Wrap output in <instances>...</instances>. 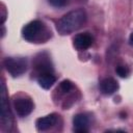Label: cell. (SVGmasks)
Masks as SVG:
<instances>
[{"label": "cell", "mask_w": 133, "mask_h": 133, "mask_svg": "<svg viewBox=\"0 0 133 133\" xmlns=\"http://www.w3.org/2000/svg\"><path fill=\"white\" fill-rule=\"evenodd\" d=\"M86 21V12L82 8H77L63 15L56 23V30L61 35L70 34L78 30Z\"/></svg>", "instance_id": "cell-1"}, {"label": "cell", "mask_w": 133, "mask_h": 133, "mask_svg": "<svg viewBox=\"0 0 133 133\" xmlns=\"http://www.w3.org/2000/svg\"><path fill=\"white\" fill-rule=\"evenodd\" d=\"M23 37L31 43H44L51 36V31L47 26L38 20H34L26 24L22 29Z\"/></svg>", "instance_id": "cell-2"}, {"label": "cell", "mask_w": 133, "mask_h": 133, "mask_svg": "<svg viewBox=\"0 0 133 133\" xmlns=\"http://www.w3.org/2000/svg\"><path fill=\"white\" fill-rule=\"evenodd\" d=\"M1 124L2 127L5 128L6 130H10L14 124L12 114L9 109L8 100L6 96V87L3 82L1 84Z\"/></svg>", "instance_id": "cell-3"}, {"label": "cell", "mask_w": 133, "mask_h": 133, "mask_svg": "<svg viewBox=\"0 0 133 133\" xmlns=\"http://www.w3.org/2000/svg\"><path fill=\"white\" fill-rule=\"evenodd\" d=\"M4 68L5 70L12 76L19 77L25 73L27 69V61L22 57H7L4 59Z\"/></svg>", "instance_id": "cell-4"}, {"label": "cell", "mask_w": 133, "mask_h": 133, "mask_svg": "<svg viewBox=\"0 0 133 133\" xmlns=\"http://www.w3.org/2000/svg\"><path fill=\"white\" fill-rule=\"evenodd\" d=\"M12 105L16 113L21 117L29 115L34 107L31 99L23 95H19L15 97V99L12 100Z\"/></svg>", "instance_id": "cell-5"}, {"label": "cell", "mask_w": 133, "mask_h": 133, "mask_svg": "<svg viewBox=\"0 0 133 133\" xmlns=\"http://www.w3.org/2000/svg\"><path fill=\"white\" fill-rule=\"evenodd\" d=\"M92 43H94V37L87 32L79 33L73 38L74 47L79 51H83V50L88 49L92 45Z\"/></svg>", "instance_id": "cell-6"}, {"label": "cell", "mask_w": 133, "mask_h": 133, "mask_svg": "<svg viewBox=\"0 0 133 133\" xmlns=\"http://www.w3.org/2000/svg\"><path fill=\"white\" fill-rule=\"evenodd\" d=\"M56 123H57V114L51 113L46 116L37 118L35 122V126L38 131H46V130L52 128Z\"/></svg>", "instance_id": "cell-7"}, {"label": "cell", "mask_w": 133, "mask_h": 133, "mask_svg": "<svg viewBox=\"0 0 133 133\" xmlns=\"http://www.w3.org/2000/svg\"><path fill=\"white\" fill-rule=\"evenodd\" d=\"M73 124H74V130L76 132L85 133V132L88 131L89 118H88V116L86 114L79 113V114H77V115L74 116Z\"/></svg>", "instance_id": "cell-8"}, {"label": "cell", "mask_w": 133, "mask_h": 133, "mask_svg": "<svg viewBox=\"0 0 133 133\" xmlns=\"http://www.w3.org/2000/svg\"><path fill=\"white\" fill-rule=\"evenodd\" d=\"M100 89H101L102 94H104L106 96H110L118 89V83L115 79H113L111 77L105 78L100 83Z\"/></svg>", "instance_id": "cell-9"}, {"label": "cell", "mask_w": 133, "mask_h": 133, "mask_svg": "<svg viewBox=\"0 0 133 133\" xmlns=\"http://www.w3.org/2000/svg\"><path fill=\"white\" fill-rule=\"evenodd\" d=\"M55 81H56V78L51 72L39 74V76L37 77V82H38L39 86L45 89H49L50 87H52L53 84L55 83Z\"/></svg>", "instance_id": "cell-10"}, {"label": "cell", "mask_w": 133, "mask_h": 133, "mask_svg": "<svg viewBox=\"0 0 133 133\" xmlns=\"http://www.w3.org/2000/svg\"><path fill=\"white\" fill-rule=\"evenodd\" d=\"M59 89L62 92L66 94V92H69V91H71L73 89V84H72V82L70 80H63L59 85Z\"/></svg>", "instance_id": "cell-11"}, {"label": "cell", "mask_w": 133, "mask_h": 133, "mask_svg": "<svg viewBox=\"0 0 133 133\" xmlns=\"http://www.w3.org/2000/svg\"><path fill=\"white\" fill-rule=\"evenodd\" d=\"M115 71H116L117 75H118L119 77H123V78L127 77L128 74H129V70H128L127 66H125V65H118V66H116Z\"/></svg>", "instance_id": "cell-12"}, {"label": "cell", "mask_w": 133, "mask_h": 133, "mask_svg": "<svg viewBox=\"0 0 133 133\" xmlns=\"http://www.w3.org/2000/svg\"><path fill=\"white\" fill-rule=\"evenodd\" d=\"M49 2L54 7H62L68 3V0H49Z\"/></svg>", "instance_id": "cell-13"}, {"label": "cell", "mask_w": 133, "mask_h": 133, "mask_svg": "<svg viewBox=\"0 0 133 133\" xmlns=\"http://www.w3.org/2000/svg\"><path fill=\"white\" fill-rule=\"evenodd\" d=\"M129 43H130V45H132L133 46V32L130 34V36H129Z\"/></svg>", "instance_id": "cell-14"}]
</instances>
